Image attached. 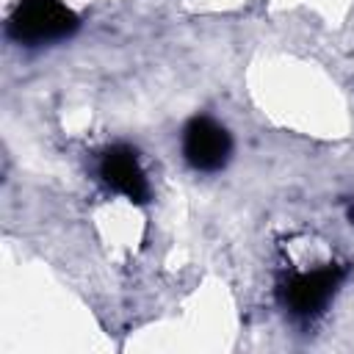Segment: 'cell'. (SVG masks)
Instances as JSON below:
<instances>
[{
  "instance_id": "6da1fadb",
  "label": "cell",
  "mask_w": 354,
  "mask_h": 354,
  "mask_svg": "<svg viewBox=\"0 0 354 354\" xmlns=\"http://www.w3.org/2000/svg\"><path fill=\"white\" fill-rule=\"evenodd\" d=\"M6 30L14 41L39 47L69 39L77 30V14L61 0H19L8 17Z\"/></svg>"
},
{
  "instance_id": "7a4b0ae2",
  "label": "cell",
  "mask_w": 354,
  "mask_h": 354,
  "mask_svg": "<svg viewBox=\"0 0 354 354\" xmlns=\"http://www.w3.org/2000/svg\"><path fill=\"white\" fill-rule=\"evenodd\" d=\"M340 282H343V268L340 266H324L315 271L293 274L279 288V296H282V304L293 315L310 318V315H318L329 304V299L335 296Z\"/></svg>"
},
{
  "instance_id": "3957f363",
  "label": "cell",
  "mask_w": 354,
  "mask_h": 354,
  "mask_svg": "<svg viewBox=\"0 0 354 354\" xmlns=\"http://www.w3.org/2000/svg\"><path fill=\"white\" fill-rule=\"evenodd\" d=\"M183 155L196 171H218L232 155V138L210 116H194L183 130Z\"/></svg>"
},
{
  "instance_id": "277c9868",
  "label": "cell",
  "mask_w": 354,
  "mask_h": 354,
  "mask_svg": "<svg viewBox=\"0 0 354 354\" xmlns=\"http://www.w3.org/2000/svg\"><path fill=\"white\" fill-rule=\"evenodd\" d=\"M100 177L105 180V185H111L116 194L127 196L130 202L144 205L149 199V183L144 177V169H141L136 152L124 144H116L102 155Z\"/></svg>"
},
{
  "instance_id": "5b68a950",
  "label": "cell",
  "mask_w": 354,
  "mask_h": 354,
  "mask_svg": "<svg viewBox=\"0 0 354 354\" xmlns=\"http://www.w3.org/2000/svg\"><path fill=\"white\" fill-rule=\"evenodd\" d=\"M348 218H351V224H354V205L348 207Z\"/></svg>"
}]
</instances>
